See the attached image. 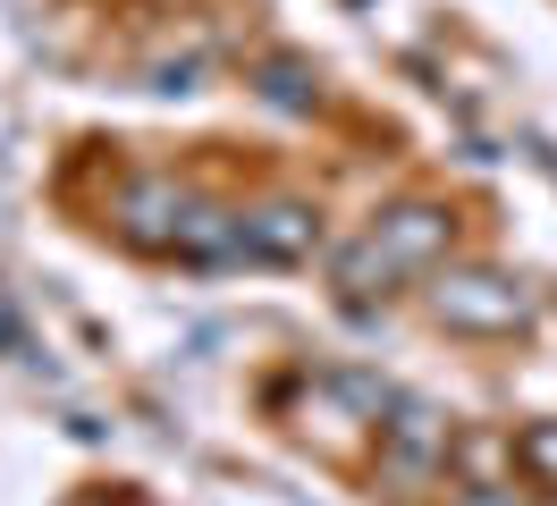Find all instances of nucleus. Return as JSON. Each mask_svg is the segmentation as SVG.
<instances>
[{"label":"nucleus","instance_id":"f257e3e1","mask_svg":"<svg viewBox=\"0 0 557 506\" xmlns=\"http://www.w3.org/2000/svg\"><path fill=\"white\" fill-rule=\"evenodd\" d=\"M532 312H541V296L507 270H431V321L456 337H516L532 330Z\"/></svg>","mask_w":557,"mask_h":506},{"label":"nucleus","instance_id":"f03ea898","mask_svg":"<svg viewBox=\"0 0 557 506\" xmlns=\"http://www.w3.org/2000/svg\"><path fill=\"white\" fill-rule=\"evenodd\" d=\"M448 465H456V422L440 405H422V397H397L381 414V472L397 481V498L431 490Z\"/></svg>","mask_w":557,"mask_h":506},{"label":"nucleus","instance_id":"7ed1b4c3","mask_svg":"<svg viewBox=\"0 0 557 506\" xmlns=\"http://www.w3.org/2000/svg\"><path fill=\"white\" fill-rule=\"evenodd\" d=\"M372 236H381V254H388V262L414 279V270H440V262H448L456 220L440 211V202H388L381 220H372Z\"/></svg>","mask_w":557,"mask_h":506},{"label":"nucleus","instance_id":"20e7f679","mask_svg":"<svg viewBox=\"0 0 557 506\" xmlns=\"http://www.w3.org/2000/svg\"><path fill=\"white\" fill-rule=\"evenodd\" d=\"M313 245H321L313 202L278 195V202H253V211H245V254H253V262H313Z\"/></svg>","mask_w":557,"mask_h":506},{"label":"nucleus","instance_id":"39448f33","mask_svg":"<svg viewBox=\"0 0 557 506\" xmlns=\"http://www.w3.org/2000/svg\"><path fill=\"white\" fill-rule=\"evenodd\" d=\"M186 211L195 202L177 195L170 177H136L127 202H119V220H127V245H152V254H177V229H186Z\"/></svg>","mask_w":557,"mask_h":506},{"label":"nucleus","instance_id":"423d86ee","mask_svg":"<svg viewBox=\"0 0 557 506\" xmlns=\"http://www.w3.org/2000/svg\"><path fill=\"white\" fill-rule=\"evenodd\" d=\"M330 270H338V296H347V304H372V296H388V287L406 279V270H397V262L381 254V236H372V229H363V236H347V245L330 254Z\"/></svg>","mask_w":557,"mask_h":506},{"label":"nucleus","instance_id":"0eeeda50","mask_svg":"<svg viewBox=\"0 0 557 506\" xmlns=\"http://www.w3.org/2000/svg\"><path fill=\"white\" fill-rule=\"evenodd\" d=\"M177 254H186V262H245V211L195 202L186 229H177Z\"/></svg>","mask_w":557,"mask_h":506},{"label":"nucleus","instance_id":"6e6552de","mask_svg":"<svg viewBox=\"0 0 557 506\" xmlns=\"http://www.w3.org/2000/svg\"><path fill=\"white\" fill-rule=\"evenodd\" d=\"M262 94H271L278 110H313V76L296 60H262Z\"/></svg>","mask_w":557,"mask_h":506},{"label":"nucleus","instance_id":"1a4fd4ad","mask_svg":"<svg viewBox=\"0 0 557 506\" xmlns=\"http://www.w3.org/2000/svg\"><path fill=\"white\" fill-rule=\"evenodd\" d=\"M516 456L541 472V481H557V422H532V431L516 439Z\"/></svg>","mask_w":557,"mask_h":506},{"label":"nucleus","instance_id":"9d476101","mask_svg":"<svg viewBox=\"0 0 557 506\" xmlns=\"http://www.w3.org/2000/svg\"><path fill=\"white\" fill-rule=\"evenodd\" d=\"M448 506H532V498H523L516 481H473V490H456Z\"/></svg>","mask_w":557,"mask_h":506}]
</instances>
